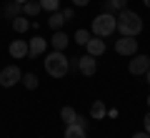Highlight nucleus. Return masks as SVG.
Returning <instances> with one entry per match:
<instances>
[{"label": "nucleus", "instance_id": "26", "mask_svg": "<svg viewBox=\"0 0 150 138\" xmlns=\"http://www.w3.org/2000/svg\"><path fill=\"white\" fill-rule=\"evenodd\" d=\"M133 138H150V133H148V131H140V133H135Z\"/></svg>", "mask_w": 150, "mask_h": 138}, {"label": "nucleus", "instance_id": "13", "mask_svg": "<svg viewBox=\"0 0 150 138\" xmlns=\"http://www.w3.org/2000/svg\"><path fill=\"white\" fill-rule=\"evenodd\" d=\"M68 43H70V38L65 35L63 30H55L53 38H50V45H53V50H65V48H68Z\"/></svg>", "mask_w": 150, "mask_h": 138}, {"label": "nucleus", "instance_id": "14", "mask_svg": "<svg viewBox=\"0 0 150 138\" xmlns=\"http://www.w3.org/2000/svg\"><path fill=\"white\" fill-rule=\"evenodd\" d=\"M63 25H65V15L60 10H55V13H50V18H48V28L50 30H63Z\"/></svg>", "mask_w": 150, "mask_h": 138}, {"label": "nucleus", "instance_id": "3", "mask_svg": "<svg viewBox=\"0 0 150 138\" xmlns=\"http://www.w3.org/2000/svg\"><path fill=\"white\" fill-rule=\"evenodd\" d=\"M115 30H118V20H115L112 13H100V15L93 18V35H98V38H110Z\"/></svg>", "mask_w": 150, "mask_h": 138}, {"label": "nucleus", "instance_id": "5", "mask_svg": "<svg viewBox=\"0 0 150 138\" xmlns=\"http://www.w3.org/2000/svg\"><path fill=\"white\" fill-rule=\"evenodd\" d=\"M148 68H150V55H143V53H135L133 60L128 63V70L133 75H145Z\"/></svg>", "mask_w": 150, "mask_h": 138}, {"label": "nucleus", "instance_id": "7", "mask_svg": "<svg viewBox=\"0 0 150 138\" xmlns=\"http://www.w3.org/2000/svg\"><path fill=\"white\" fill-rule=\"evenodd\" d=\"M75 70H80L83 75H95L98 73V60L93 55H80V58H75Z\"/></svg>", "mask_w": 150, "mask_h": 138}, {"label": "nucleus", "instance_id": "20", "mask_svg": "<svg viewBox=\"0 0 150 138\" xmlns=\"http://www.w3.org/2000/svg\"><path fill=\"white\" fill-rule=\"evenodd\" d=\"M125 5H128V0H108L105 3V10L103 13H112V10H125Z\"/></svg>", "mask_w": 150, "mask_h": 138}, {"label": "nucleus", "instance_id": "15", "mask_svg": "<svg viewBox=\"0 0 150 138\" xmlns=\"http://www.w3.org/2000/svg\"><path fill=\"white\" fill-rule=\"evenodd\" d=\"M30 28H33V23H30L28 15H18L15 20H13V30H15V33H28Z\"/></svg>", "mask_w": 150, "mask_h": 138}, {"label": "nucleus", "instance_id": "4", "mask_svg": "<svg viewBox=\"0 0 150 138\" xmlns=\"http://www.w3.org/2000/svg\"><path fill=\"white\" fill-rule=\"evenodd\" d=\"M23 80V70L18 65H5V68L0 70V85L3 88H13L15 83Z\"/></svg>", "mask_w": 150, "mask_h": 138}, {"label": "nucleus", "instance_id": "22", "mask_svg": "<svg viewBox=\"0 0 150 138\" xmlns=\"http://www.w3.org/2000/svg\"><path fill=\"white\" fill-rule=\"evenodd\" d=\"M90 38H93L90 30H75V43H78V45H88Z\"/></svg>", "mask_w": 150, "mask_h": 138}, {"label": "nucleus", "instance_id": "12", "mask_svg": "<svg viewBox=\"0 0 150 138\" xmlns=\"http://www.w3.org/2000/svg\"><path fill=\"white\" fill-rule=\"evenodd\" d=\"M8 50H10V55H13L15 60L25 58V55H28V40H13Z\"/></svg>", "mask_w": 150, "mask_h": 138}, {"label": "nucleus", "instance_id": "27", "mask_svg": "<svg viewBox=\"0 0 150 138\" xmlns=\"http://www.w3.org/2000/svg\"><path fill=\"white\" fill-rule=\"evenodd\" d=\"M145 78H148V85H150V68H148V73H145Z\"/></svg>", "mask_w": 150, "mask_h": 138}, {"label": "nucleus", "instance_id": "30", "mask_svg": "<svg viewBox=\"0 0 150 138\" xmlns=\"http://www.w3.org/2000/svg\"><path fill=\"white\" fill-rule=\"evenodd\" d=\"M148 106H150V96H148Z\"/></svg>", "mask_w": 150, "mask_h": 138}, {"label": "nucleus", "instance_id": "21", "mask_svg": "<svg viewBox=\"0 0 150 138\" xmlns=\"http://www.w3.org/2000/svg\"><path fill=\"white\" fill-rule=\"evenodd\" d=\"M38 3H40V8H43V10H48V13L60 10V0H38Z\"/></svg>", "mask_w": 150, "mask_h": 138}, {"label": "nucleus", "instance_id": "11", "mask_svg": "<svg viewBox=\"0 0 150 138\" xmlns=\"http://www.w3.org/2000/svg\"><path fill=\"white\" fill-rule=\"evenodd\" d=\"M3 15H5L8 20H15L18 15H23V5L15 3V0H8L5 5H3Z\"/></svg>", "mask_w": 150, "mask_h": 138}, {"label": "nucleus", "instance_id": "29", "mask_svg": "<svg viewBox=\"0 0 150 138\" xmlns=\"http://www.w3.org/2000/svg\"><path fill=\"white\" fill-rule=\"evenodd\" d=\"M143 3H145V5H148V8H150V0H143Z\"/></svg>", "mask_w": 150, "mask_h": 138}, {"label": "nucleus", "instance_id": "25", "mask_svg": "<svg viewBox=\"0 0 150 138\" xmlns=\"http://www.w3.org/2000/svg\"><path fill=\"white\" fill-rule=\"evenodd\" d=\"M143 123H145V131H148V133H150V113H148V116H145V118H143Z\"/></svg>", "mask_w": 150, "mask_h": 138}, {"label": "nucleus", "instance_id": "1", "mask_svg": "<svg viewBox=\"0 0 150 138\" xmlns=\"http://www.w3.org/2000/svg\"><path fill=\"white\" fill-rule=\"evenodd\" d=\"M115 20H118V33L120 35H130V38H135V35H140V30H143V18L138 15V13H133V10H120L118 15H115Z\"/></svg>", "mask_w": 150, "mask_h": 138}, {"label": "nucleus", "instance_id": "2", "mask_svg": "<svg viewBox=\"0 0 150 138\" xmlns=\"http://www.w3.org/2000/svg\"><path fill=\"white\" fill-rule=\"evenodd\" d=\"M70 70V60L65 58L63 50H53L50 55H45V73L53 78H65Z\"/></svg>", "mask_w": 150, "mask_h": 138}, {"label": "nucleus", "instance_id": "23", "mask_svg": "<svg viewBox=\"0 0 150 138\" xmlns=\"http://www.w3.org/2000/svg\"><path fill=\"white\" fill-rule=\"evenodd\" d=\"M63 15H65V20H73L75 10H73V8H65V10H63Z\"/></svg>", "mask_w": 150, "mask_h": 138}, {"label": "nucleus", "instance_id": "6", "mask_svg": "<svg viewBox=\"0 0 150 138\" xmlns=\"http://www.w3.org/2000/svg\"><path fill=\"white\" fill-rule=\"evenodd\" d=\"M115 53L118 55H135L138 53V40L130 35H120V40H115Z\"/></svg>", "mask_w": 150, "mask_h": 138}, {"label": "nucleus", "instance_id": "16", "mask_svg": "<svg viewBox=\"0 0 150 138\" xmlns=\"http://www.w3.org/2000/svg\"><path fill=\"white\" fill-rule=\"evenodd\" d=\"M105 116H108L105 103H103V101H95V103H93V108H90V118H93V121H100V118H105Z\"/></svg>", "mask_w": 150, "mask_h": 138}, {"label": "nucleus", "instance_id": "9", "mask_svg": "<svg viewBox=\"0 0 150 138\" xmlns=\"http://www.w3.org/2000/svg\"><path fill=\"white\" fill-rule=\"evenodd\" d=\"M45 48H48V40L40 35H35L33 40H28V55H33V58H38V55H43Z\"/></svg>", "mask_w": 150, "mask_h": 138}, {"label": "nucleus", "instance_id": "24", "mask_svg": "<svg viewBox=\"0 0 150 138\" xmlns=\"http://www.w3.org/2000/svg\"><path fill=\"white\" fill-rule=\"evenodd\" d=\"M88 3H90V0H73V5H75V8H85Z\"/></svg>", "mask_w": 150, "mask_h": 138}, {"label": "nucleus", "instance_id": "8", "mask_svg": "<svg viewBox=\"0 0 150 138\" xmlns=\"http://www.w3.org/2000/svg\"><path fill=\"white\" fill-rule=\"evenodd\" d=\"M60 118L65 121V126H83V128H88V121L80 116V113H75V108H70V106L60 108Z\"/></svg>", "mask_w": 150, "mask_h": 138}, {"label": "nucleus", "instance_id": "19", "mask_svg": "<svg viewBox=\"0 0 150 138\" xmlns=\"http://www.w3.org/2000/svg\"><path fill=\"white\" fill-rule=\"evenodd\" d=\"M20 83L25 85L28 90H35L40 80H38V75H35V73H23V80H20Z\"/></svg>", "mask_w": 150, "mask_h": 138}, {"label": "nucleus", "instance_id": "18", "mask_svg": "<svg viewBox=\"0 0 150 138\" xmlns=\"http://www.w3.org/2000/svg\"><path fill=\"white\" fill-rule=\"evenodd\" d=\"M40 10H43V8H40V3H35V0H28L25 5H23V15H28V18H35Z\"/></svg>", "mask_w": 150, "mask_h": 138}, {"label": "nucleus", "instance_id": "17", "mask_svg": "<svg viewBox=\"0 0 150 138\" xmlns=\"http://www.w3.org/2000/svg\"><path fill=\"white\" fill-rule=\"evenodd\" d=\"M65 138H88V128H83V126H65Z\"/></svg>", "mask_w": 150, "mask_h": 138}, {"label": "nucleus", "instance_id": "28", "mask_svg": "<svg viewBox=\"0 0 150 138\" xmlns=\"http://www.w3.org/2000/svg\"><path fill=\"white\" fill-rule=\"evenodd\" d=\"M15 3H20V5H25V3H28V0H15Z\"/></svg>", "mask_w": 150, "mask_h": 138}, {"label": "nucleus", "instance_id": "10", "mask_svg": "<svg viewBox=\"0 0 150 138\" xmlns=\"http://www.w3.org/2000/svg\"><path fill=\"white\" fill-rule=\"evenodd\" d=\"M85 48H88V55L98 58V55H103V53H105V48H108V45H105V40H103V38L93 35L90 40H88V45H85Z\"/></svg>", "mask_w": 150, "mask_h": 138}]
</instances>
